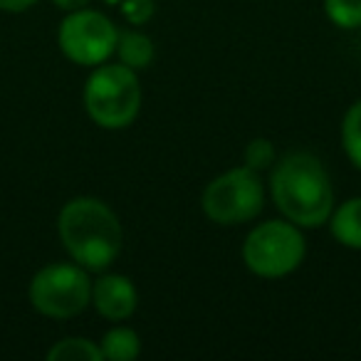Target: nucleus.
Returning a JSON list of instances; mask_svg holds the SVG:
<instances>
[{
  "instance_id": "nucleus-1",
  "label": "nucleus",
  "mask_w": 361,
  "mask_h": 361,
  "mask_svg": "<svg viewBox=\"0 0 361 361\" xmlns=\"http://www.w3.org/2000/svg\"><path fill=\"white\" fill-rule=\"evenodd\" d=\"M272 198L282 216L300 228H317L334 211V188L324 164L307 151L287 154L270 178Z\"/></svg>"
},
{
  "instance_id": "nucleus-2",
  "label": "nucleus",
  "mask_w": 361,
  "mask_h": 361,
  "mask_svg": "<svg viewBox=\"0 0 361 361\" xmlns=\"http://www.w3.org/2000/svg\"><path fill=\"white\" fill-rule=\"evenodd\" d=\"M60 240L72 260L87 270H104L116 260L124 243V231L106 203L99 198H75L60 211Z\"/></svg>"
},
{
  "instance_id": "nucleus-3",
  "label": "nucleus",
  "mask_w": 361,
  "mask_h": 361,
  "mask_svg": "<svg viewBox=\"0 0 361 361\" xmlns=\"http://www.w3.org/2000/svg\"><path fill=\"white\" fill-rule=\"evenodd\" d=\"M85 106L92 121L104 129H124L141 109V85L126 65H104L92 72L85 87Z\"/></svg>"
},
{
  "instance_id": "nucleus-4",
  "label": "nucleus",
  "mask_w": 361,
  "mask_h": 361,
  "mask_svg": "<svg viewBox=\"0 0 361 361\" xmlns=\"http://www.w3.org/2000/svg\"><path fill=\"white\" fill-rule=\"evenodd\" d=\"M201 206L206 216L221 226H238V223L252 221L262 211L260 176L250 166L226 171L206 186Z\"/></svg>"
},
{
  "instance_id": "nucleus-5",
  "label": "nucleus",
  "mask_w": 361,
  "mask_h": 361,
  "mask_svg": "<svg viewBox=\"0 0 361 361\" xmlns=\"http://www.w3.org/2000/svg\"><path fill=\"white\" fill-rule=\"evenodd\" d=\"M305 257V238L295 223L267 221L252 228L243 245V260L260 277H282L297 270Z\"/></svg>"
},
{
  "instance_id": "nucleus-6",
  "label": "nucleus",
  "mask_w": 361,
  "mask_h": 361,
  "mask_svg": "<svg viewBox=\"0 0 361 361\" xmlns=\"http://www.w3.org/2000/svg\"><path fill=\"white\" fill-rule=\"evenodd\" d=\"M30 302L40 314L67 319L87 310L92 302V282L82 265H47L32 277Z\"/></svg>"
},
{
  "instance_id": "nucleus-7",
  "label": "nucleus",
  "mask_w": 361,
  "mask_h": 361,
  "mask_svg": "<svg viewBox=\"0 0 361 361\" xmlns=\"http://www.w3.org/2000/svg\"><path fill=\"white\" fill-rule=\"evenodd\" d=\"M60 50L77 65H99L116 50L119 30L97 11H75L60 25Z\"/></svg>"
},
{
  "instance_id": "nucleus-8",
  "label": "nucleus",
  "mask_w": 361,
  "mask_h": 361,
  "mask_svg": "<svg viewBox=\"0 0 361 361\" xmlns=\"http://www.w3.org/2000/svg\"><path fill=\"white\" fill-rule=\"evenodd\" d=\"M97 312L111 322H121L136 310V287L124 275H104L92 285Z\"/></svg>"
},
{
  "instance_id": "nucleus-9",
  "label": "nucleus",
  "mask_w": 361,
  "mask_h": 361,
  "mask_svg": "<svg viewBox=\"0 0 361 361\" xmlns=\"http://www.w3.org/2000/svg\"><path fill=\"white\" fill-rule=\"evenodd\" d=\"M331 235L341 245L361 250V198H351L331 213Z\"/></svg>"
},
{
  "instance_id": "nucleus-10",
  "label": "nucleus",
  "mask_w": 361,
  "mask_h": 361,
  "mask_svg": "<svg viewBox=\"0 0 361 361\" xmlns=\"http://www.w3.org/2000/svg\"><path fill=\"white\" fill-rule=\"evenodd\" d=\"M116 52H119L121 65L131 67V70H144L154 60V42L144 32L124 30L116 37Z\"/></svg>"
},
{
  "instance_id": "nucleus-11",
  "label": "nucleus",
  "mask_w": 361,
  "mask_h": 361,
  "mask_svg": "<svg viewBox=\"0 0 361 361\" xmlns=\"http://www.w3.org/2000/svg\"><path fill=\"white\" fill-rule=\"evenodd\" d=\"M99 346L104 359L109 361H131L141 351L139 334L134 329H129V326H114V329H109Z\"/></svg>"
},
{
  "instance_id": "nucleus-12",
  "label": "nucleus",
  "mask_w": 361,
  "mask_h": 361,
  "mask_svg": "<svg viewBox=\"0 0 361 361\" xmlns=\"http://www.w3.org/2000/svg\"><path fill=\"white\" fill-rule=\"evenodd\" d=\"M47 359L50 361H102V346H97L90 339H80V336H70V339H62L47 351Z\"/></svg>"
},
{
  "instance_id": "nucleus-13",
  "label": "nucleus",
  "mask_w": 361,
  "mask_h": 361,
  "mask_svg": "<svg viewBox=\"0 0 361 361\" xmlns=\"http://www.w3.org/2000/svg\"><path fill=\"white\" fill-rule=\"evenodd\" d=\"M341 141H344L346 156L356 169H361V102H356L344 116L341 124Z\"/></svg>"
},
{
  "instance_id": "nucleus-14",
  "label": "nucleus",
  "mask_w": 361,
  "mask_h": 361,
  "mask_svg": "<svg viewBox=\"0 0 361 361\" xmlns=\"http://www.w3.org/2000/svg\"><path fill=\"white\" fill-rule=\"evenodd\" d=\"M324 11L329 20L344 30L361 25V0H324Z\"/></svg>"
},
{
  "instance_id": "nucleus-15",
  "label": "nucleus",
  "mask_w": 361,
  "mask_h": 361,
  "mask_svg": "<svg viewBox=\"0 0 361 361\" xmlns=\"http://www.w3.org/2000/svg\"><path fill=\"white\" fill-rule=\"evenodd\" d=\"M245 164L255 171L267 169L270 164H275V146L267 139H252L245 149Z\"/></svg>"
},
{
  "instance_id": "nucleus-16",
  "label": "nucleus",
  "mask_w": 361,
  "mask_h": 361,
  "mask_svg": "<svg viewBox=\"0 0 361 361\" xmlns=\"http://www.w3.org/2000/svg\"><path fill=\"white\" fill-rule=\"evenodd\" d=\"M124 18L131 25H144L154 16V0H124Z\"/></svg>"
},
{
  "instance_id": "nucleus-17",
  "label": "nucleus",
  "mask_w": 361,
  "mask_h": 361,
  "mask_svg": "<svg viewBox=\"0 0 361 361\" xmlns=\"http://www.w3.org/2000/svg\"><path fill=\"white\" fill-rule=\"evenodd\" d=\"M37 0H0V11H8V13H23L27 8L35 6Z\"/></svg>"
},
{
  "instance_id": "nucleus-18",
  "label": "nucleus",
  "mask_w": 361,
  "mask_h": 361,
  "mask_svg": "<svg viewBox=\"0 0 361 361\" xmlns=\"http://www.w3.org/2000/svg\"><path fill=\"white\" fill-rule=\"evenodd\" d=\"M60 11H67V13H75V11H82V8L90 3V0H52Z\"/></svg>"
}]
</instances>
